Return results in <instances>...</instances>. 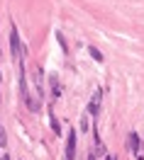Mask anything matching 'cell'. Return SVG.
Segmentation results:
<instances>
[{
  "label": "cell",
  "instance_id": "obj_1",
  "mask_svg": "<svg viewBox=\"0 0 144 160\" xmlns=\"http://www.w3.org/2000/svg\"><path fill=\"white\" fill-rule=\"evenodd\" d=\"M10 51H12V58L20 63L22 68V58H25V46H22V39L20 34H17V27L15 24H10Z\"/></svg>",
  "mask_w": 144,
  "mask_h": 160
},
{
  "label": "cell",
  "instance_id": "obj_2",
  "mask_svg": "<svg viewBox=\"0 0 144 160\" xmlns=\"http://www.w3.org/2000/svg\"><path fill=\"white\" fill-rule=\"evenodd\" d=\"M66 160H76V133L71 131V136L66 141Z\"/></svg>",
  "mask_w": 144,
  "mask_h": 160
},
{
  "label": "cell",
  "instance_id": "obj_3",
  "mask_svg": "<svg viewBox=\"0 0 144 160\" xmlns=\"http://www.w3.org/2000/svg\"><path fill=\"white\" fill-rule=\"evenodd\" d=\"M42 78H44V73H42L39 66H34V85H37V95H44V82H42Z\"/></svg>",
  "mask_w": 144,
  "mask_h": 160
},
{
  "label": "cell",
  "instance_id": "obj_4",
  "mask_svg": "<svg viewBox=\"0 0 144 160\" xmlns=\"http://www.w3.org/2000/svg\"><path fill=\"white\" fill-rule=\"evenodd\" d=\"M127 148L139 158V136H137V133H130V138H127Z\"/></svg>",
  "mask_w": 144,
  "mask_h": 160
},
{
  "label": "cell",
  "instance_id": "obj_5",
  "mask_svg": "<svg viewBox=\"0 0 144 160\" xmlns=\"http://www.w3.org/2000/svg\"><path fill=\"white\" fill-rule=\"evenodd\" d=\"M100 100H103V97H100V90H98L95 95H93V102L88 104V114H91V117H95V114H98V107H100Z\"/></svg>",
  "mask_w": 144,
  "mask_h": 160
},
{
  "label": "cell",
  "instance_id": "obj_6",
  "mask_svg": "<svg viewBox=\"0 0 144 160\" xmlns=\"http://www.w3.org/2000/svg\"><path fill=\"white\" fill-rule=\"evenodd\" d=\"M49 82H52V100H59V97H61V85H59V78H56V75H52V78H49Z\"/></svg>",
  "mask_w": 144,
  "mask_h": 160
},
{
  "label": "cell",
  "instance_id": "obj_7",
  "mask_svg": "<svg viewBox=\"0 0 144 160\" xmlns=\"http://www.w3.org/2000/svg\"><path fill=\"white\" fill-rule=\"evenodd\" d=\"M49 124H52V129H54V133H56V136H61V124H59V119H56V117H54V114H52V119H49Z\"/></svg>",
  "mask_w": 144,
  "mask_h": 160
},
{
  "label": "cell",
  "instance_id": "obj_8",
  "mask_svg": "<svg viewBox=\"0 0 144 160\" xmlns=\"http://www.w3.org/2000/svg\"><path fill=\"white\" fill-rule=\"evenodd\" d=\"M88 51H91V56H93V58H95V61H98V63L103 61V53H100V51L95 49V46H88Z\"/></svg>",
  "mask_w": 144,
  "mask_h": 160
},
{
  "label": "cell",
  "instance_id": "obj_9",
  "mask_svg": "<svg viewBox=\"0 0 144 160\" xmlns=\"http://www.w3.org/2000/svg\"><path fill=\"white\" fill-rule=\"evenodd\" d=\"M8 143V136H5V129H3V124H0V146H5Z\"/></svg>",
  "mask_w": 144,
  "mask_h": 160
},
{
  "label": "cell",
  "instance_id": "obj_10",
  "mask_svg": "<svg viewBox=\"0 0 144 160\" xmlns=\"http://www.w3.org/2000/svg\"><path fill=\"white\" fill-rule=\"evenodd\" d=\"M88 117H91V114H86L81 119V131H88Z\"/></svg>",
  "mask_w": 144,
  "mask_h": 160
},
{
  "label": "cell",
  "instance_id": "obj_11",
  "mask_svg": "<svg viewBox=\"0 0 144 160\" xmlns=\"http://www.w3.org/2000/svg\"><path fill=\"white\" fill-rule=\"evenodd\" d=\"M88 160H98V153H88Z\"/></svg>",
  "mask_w": 144,
  "mask_h": 160
},
{
  "label": "cell",
  "instance_id": "obj_12",
  "mask_svg": "<svg viewBox=\"0 0 144 160\" xmlns=\"http://www.w3.org/2000/svg\"><path fill=\"white\" fill-rule=\"evenodd\" d=\"M0 160H10V155L8 153H0Z\"/></svg>",
  "mask_w": 144,
  "mask_h": 160
},
{
  "label": "cell",
  "instance_id": "obj_13",
  "mask_svg": "<svg viewBox=\"0 0 144 160\" xmlns=\"http://www.w3.org/2000/svg\"><path fill=\"white\" fill-rule=\"evenodd\" d=\"M105 160H117V158H115V155H108V158H105Z\"/></svg>",
  "mask_w": 144,
  "mask_h": 160
}]
</instances>
